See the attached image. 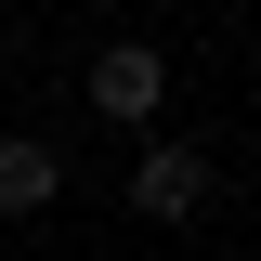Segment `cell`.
Listing matches in <instances>:
<instances>
[{
  "mask_svg": "<svg viewBox=\"0 0 261 261\" xmlns=\"http://www.w3.org/2000/svg\"><path fill=\"white\" fill-rule=\"evenodd\" d=\"M65 196V144L53 130H0V222H39Z\"/></svg>",
  "mask_w": 261,
  "mask_h": 261,
  "instance_id": "obj_3",
  "label": "cell"
},
{
  "mask_svg": "<svg viewBox=\"0 0 261 261\" xmlns=\"http://www.w3.org/2000/svg\"><path fill=\"white\" fill-rule=\"evenodd\" d=\"M79 105L118 118V130H144V118L170 105V53H157V39H105V53L79 65Z\"/></svg>",
  "mask_w": 261,
  "mask_h": 261,
  "instance_id": "obj_1",
  "label": "cell"
},
{
  "mask_svg": "<svg viewBox=\"0 0 261 261\" xmlns=\"http://www.w3.org/2000/svg\"><path fill=\"white\" fill-rule=\"evenodd\" d=\"M209 196H222V170H209V144H144V157H130V209H144V222H196V209H209Z\"/></svg>",
  "mask_w": 261,
  "mask_h": 261,
  "instance_id": "obj_2",
  "label": "cell"
}]
</instances>
